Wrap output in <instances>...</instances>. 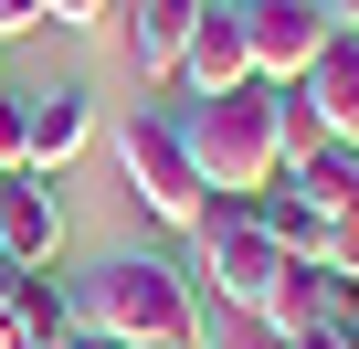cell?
<instances>
[{
  "instance_id": "obj_6",
  "label": "cell",
  "mask_w": 359,
  "mask_h": 349,
  "mask_svg": "<svg viewBox=\"0 0 359 349\" xmlns=\"http://www.w3.org/2000/svg\"><path fill=\"white\" fill-rule=\"evenodd\" d=\"M243 43H254V85H296L327 43L317 0H243Z\"/></svg>"
},
{
  "instance_id": "obj_19",
  "label": "cell",
  "mask_w": 359,
  "mask_h": 349,
  "mask_svg": "<svg viewBox=\"0 0 359 349\" xmlns=\"http://www.w3.org/2000/svg\"><path fill=\"white\" fill-rule=\"evenodd\" d=\"M22 32H43V0H0V43H22Z\"/></svg>"
},
{
  "instance_id": "obj_18",
  "label": "cell",
  "mask_w": 359,
  "mask_h": 349,
  "mask_svg": "<svg viewBox=\"0 0 359 349\" xmlns=\"http://www.w3.org/2000/svg\"><path fill=\"white\" fill-rule=\"evenodd\" d=\"M317 265H327V275H359V212H348V223H327V233H317Z\"/></svg>"
},
{
  "instance_id": "obj_9",
  "label": "cell",
  "mask_w": 359,
  "mask_h": 349,
  "mask_svg": "<svg viewBox=\"0 0 359 349\" xmlns=\"http://www.w3.org/2000/svg\"><path fill=\"white\" fill-rule=\"evenodd\" d=\"M296 96L317 106V127H327L338 148H359V32H327L317 64L296 74Z\"/></svg>"
},
{
  "instance_id": "obj_22",
  "label": "cell",
  "mask_w": 359,
  "mask_h": 349,
  "mask_svg": "<svg viewBox=\"0 0 359 349\" xmlns=\"http://www.w3.org/2000/svg\"><path fill=\"white\" fill-rule=\"evenodd\" d=\"M74 349H116V338H95V328H85V338H74Z\"/></svg>"
},
{
  "instance_id": "obj_7",
  "label": "cell",
  "mask_w": 359,
  "mask_h": 349,
  "mask_svg": "<svg viewBox=\"0 0 359 349\" xmlns=\"http://www.w3.org/2000/svg\"><path fill=\"white\" fill-rule=\"evenodd\" d=\"M0 254L11 265H53L64 254V202L43 169H0Z\"/></svg>"
},
{
  "instance_id": "obj_16",
  "label": "cell",
  "mask_w": 359,
  "mask_h": 349,
  "mask_svg": "<svg viewBox=\"0 0 359 349\" xmlns=\"http://www.w3.org/2000/svg\"><path fill=\"white\" fill-rule=\"evenodd\" d=\"M0 169H32V96L0 85Z\"/></svg>"
},
{
  "instance_id": "obj_14",
  "label": "cell",
  "mask_w": 359,
  "mask_h": 349,
  "mask_svg": "<svg viewBox=\"0 0 359 349\" xmlns=\"http://www.w3.org/2000/svg\"><path fill=\"white\" fill-rule=\"evenodd\" d=\"M317 148H338V138H327V127H317V106H306V96H296V85H275V159H285V169H296V159H317Z\"/></svg>"
},
{
  "instance_id": "obj_11",
  "label": "cell",
  "mask_w": 359,
  "mask_h": 349,
  "mask_svg": "<svg viewBox=\"0 0 359 349\" xmlns=\"http://www.w3.org/2000/svg\"><path fill=\"white\" fill-rule=\"evenodd\" d=\"M285 191H296L317 223H348V212H359V148H317V159H296Z\"/></svg>"
},
{
  "instance_id": "obj_21",
  "label": "cell",
  "mask_w": 359,
  "mask_h": 349,
  "mask_svg": "<svg viewBox=\"0 0 359 349\" xmlns=\"http://www.w3.org/2000/svg\"><path fill=\"white\" fill-rule=\"evenodd\" d=\"M327 32H359V0H327Z\"/></svg>"
},
{
  "instance_id": "obj_24",
  "label": "cell",
  "mask_w": 359,
  "mask_h": 349,
  "mask_svg": "<svg viewBox=\"0 0 359 349\" xmlns=\"http://www.w3.org/2000/svg\"><path fill=\"white\" fill-rule=\"evenodd\" d=\"M64 349H74V338H64Z\"/></svg>"
},
{
  "instance_id": "obj_17",
  "label": "cell",
  "mask_w": 359,
  "mask_h": 349,
  "mask_svg": "<svg viewBox=\"0 0 359 349\" xmlns=\"http://www.w3.org/2000/svg\"><path fill=\"white\" fill-rule=\"evenodd\" d=\"M43 22H53V32H106L116 0H43Z\"/></svg>"
},
{
  "instance_id": "obj_3",
  "label": "cell",
  "mask_w": 359,
  "mask_h": 349,
  "mask_svg": "<svg viewBox=\"0 0 359 349\" xmlns=\"http://www.w3.org/2000/svg\"><path fill=\"white\" fill-rule=\"evenodd\" d=\"M191 244H201V307H233V317H264L275 286H285V265H296V254L264 244V223L243 202H212L191 223Z\"/></svg>"
},
{
  "instance_id": "obj_1",
  "label": "cell",
  "mask_w": 359,
  "mask_h": 349,
  "mask_svg": "<svg viewBox=\"0 0 359 349\" xmlns=\"http://www.w3.org/2000/svg\"><path fill=\"white\" fill-rule=\"evenodd\" d=\"M74 328L116 338V349H158V338H201V286L169 254H116L74 286Z\"/></svg>"
},
{
  "instance_id": "obj_12",
  "label": "cell",
  "mask_w": 359,
  "mask_h": 349,
  "mask_svg": "<svg viewBox=\"0 0 359 349\" xmlns=\"http://www.w3.org/2000/svg\"><path fill=\"white\" fill-rule=\"evenodd\" d=\"M212 11V0H137V22H127V43H137V74H180V43H191V22Z\"/></svg>"
},
{
  "instance_id": "obj_15",
  "label": "cell",
  "mask_w": 359,
  "mask_h": 349,
  "mask_svg": "<svg viewBox=\"0 0 359 349\" xmlns=\"http://www.w3.org/2000/svg\"><path fill=\"white\" fill-rule=\"evenodd\" d=\"M201 349H285L264 317H233V307H201Z\"/></svg>"
},
{
  "instance_id": "obj_13",
  "label": "cell",
  "mask_w": 359,
  "mask_h": 349,
  "mask_svg": "<svg viewBox=\"0 0 359 349\" xmlns=\"http://www.w3.org/2000/svg\"><path fill=\"white\" fill-rule=\"evenodd\" d=\"M243 212L264 223V244H275V254H317V233H327V223H317V212H306V202H296L285 180H275V191H254Z\"/></svg>"
},
{
  "instance_id": "obj_8",
  "label": "cell",
  "mask_w": 359,
  "mask_h": 349,
  "mask_svg": "<svg viewBox=\"0 0 359 349\" xmlns=\"http://www.w3.org/2000/svg\"><path fill=\"white\" fill-rule=\"evenodd\" d=\"M0 338H11V349H64V338H85V328H74V286H64L53 265H22L11 307H0Z\"/></svg>"
},
{
  "instance_id": "obj_10",
  "label": "cell",
  "mask_w": 359,
  "mask_h": 349,
  "mask_svg": "<svg viewBox=\"0 0 359 349\" xmlns=\"http://www.w3.org/2000/svg\"><path fill=\"white\" fill-rule=\"evenodd\" d=\"M85 148H95V96H85V85L32 96V169H43V180H64Z\"/></svg>"
},
{
  "instance_id": "obj_20",
  "label": "cell",
  "mask_w": 359,
  "mask_h": 349,
  "mask_svg": "<svg viewBox=\"0 0 359 349\" xmlns=\"http://www.w3.org/2000/svg\"><path fill=\"white\" fill-rule=\"evenodd\" d=\"M285 349H359V328H296Z\"/></svg>"
},
{
  "instance_id": "obj_2",
  "label": "cell",
  "mask_w": 359,
  "mask_h": 349,
  "mask_svg": "<svg viewBox=\"0 0 359 349\" xmlns=\"http://www.w3.org/2000/svg\"><path fill=\"white\" fill-rule=\"evenodd\" d=\"M180 148H191L201 169V191L212 202H254L285 180V159H275V85H243V96H212L180 117Z\"/></svg>"
},
{
  "instance_id": "obj_4",
  "label": "cell",
  "mask_w": 359,
  "mask_h": 349,
  "mask_svg": "<svg viewBox=\"0 0 359 349\" xmlns=\"http://www.w3.org/2000/svg\"><path fill=\"white\" fill-rule=\"evenodd\" d=\"M116 169H127V191H137V212L148 223H169V233H191L201 212H212V191H201V169H191V148H180V117H127L116 127Z\"/></svg>"
},
{
  "instance_id": "obj_5",
  "label": "cell",
  "mask_w": 359,
  "mask_h": 349,
  "mask_svg": "<svg viewBox=\"0 0 359 349\" xmlns=\"http://www.w3.org/2000/svg\"><path fill=\"white\" fill-rule=\"evenodd\" d=\"M191 106H212V96H243L254 85V43H243V0H212V11L191 22V43H180V74H169Z\"/></svg>"
},
{
  "instance_id": "obj_23",
  "label": "cell",
  "mask_w": 359,
  "mask_h": 349,
  "mask_svg": "<svg viewBox=\"0 0 359 349\" xmlns=\"http://www.w3.org/2000/svg\"><path fill=\"white\" fill-rule=\"evenodd\" d=\"M158 349H201V338H158Z\"/></svg>"
}]
</instances>
